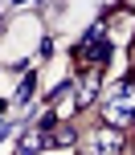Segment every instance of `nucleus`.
I'll return each instance as SVG.
<instances>
[{
  "instance_id": "423d86ee",
  "label": "nucleus",
  "mask_w": 135,
  "mask_h": 155,
  "mask_svg": "<svg viewBox=\"0 0 135 155\" xmlns=\"http://www.w3.org/2000/svg\"><path fill=\"white\" fill-rule=\"evenodd\" d=\"M74 143H78V131L70 123H57L53 127V147H74Z\"/></svg>"
},
{
  "instance_id": "0eeeda50",
  "label": "nucleus",
  "mask_w": 135,
  "mask_h": 155,
  "mask_svg": "<svg viewBox=\"0 0 135 155\" xmlns=\"http://www.w3.org/2000/svg\"><path fill=\"white\" fill-rule=\"evenodd\" d=\"M12 131H16V135H25V127H16V123H8V118H4V123H0V143L12 139Z\"/></svg>"
},
{
  "instance_id": "6e6552de",
  "label": "nucleus",
  "mask_w": 135,
  "mask_h": 155,
  "mask_svg": "<svg viewBox=\"0 0 135 155\" xmlns=\"http://www.w3.org/2000/svg\"><path fill=\"white\" fill-rule=\"evenodd\" d=\"M4 110H8V102H4V98H0V114H4Z\"/></svg>"
},
{
  "instance_id": "39448f33",
  "label": "nucleus",
  "mask_w": 135,
  "mask_h": 155,
  "mask_svg": "<svg viewBox=\"0 0 135 155\" xmlns=\"http://www.w3.org/2000/svg\"><path fill=\"white\" fill-rule=\"evenodd\" d=\"M33 94H37V74H25V82L21 86H16V94H12V102H16V106H29V102H33Z\"/></svg>"
},
{
  "instance_id": "20e7f679",
  "label": "nucleus",
  "mask_w": 135,
  "mask_h": 155,
  "mask_svg": "<svg viewBox=\"0 0 135 155\" xmlns=\"http://www.w3.org/2000/svg\"><path fill=\"white\" fill-rule=\"evenodd\" d=\"M98 90H103V74L98 70H82V82H74V98H78V106H94L98 102Z\"/></svg>"
},
{
  "instance_id": "7ed1b4c3",
  "label": "nucleus",
  "mask_w": 135,
  "mask_h": 155,
  "mask_svg": "<svg viewBox=\"0 0 135 155\" xmlns=\"http://www.w3.org/2000/svg\"><path fill=\"white\" fill-rule=\"evenodd\" d=\"M45 147H53V131L41 127V123H29L25 135H16V151L12 155H41Z\"/></svg>"
},
{
  "instance_id": "f257e3e1",
  "label": "nucleus",
  "mask_w": 135,
  "mask_h": 155,
  "mask_svg": "<svg viewBox=\"0 0 135 155\" xmlns=\"http://www.w3.org/2000/svg\"><path fill=\"white\" fill-rule=\"evenodd\" d=\"M103 123L115 131L135 127V78H119L111 90H103Z\"/></svg>"
},
{
  "instance_id": "f03ea898",
  "label": "nucleus",
  "mask_w": 135,
  "mask_h": 155,
  "mask_svg": "<svg viewBox=\"0 0 135 155\" xmlns=\"http://www.w3.org/2000/svg\"><path fill=\"white\" fill-rule=\"evenodd\" d=\"M127 151V143H123V131H115V127H94V131L82 139V155H123Z\"/></svg>"
},
{
  "instance_id": "1a4fd4ad",
  "label": "nucleus",
  "mask_w": 135,
  "mask_h": 155,
  "mask_svg": "<svg viewBox=\"0 0 135 155\" xmlns=\"http://www.w3.org/2000/svg\"><path fill=\"white\" fill-rule=\"evenodd\" d=\"M131 155H135V147H131Z\"/></svg>"
}]
</instances>
